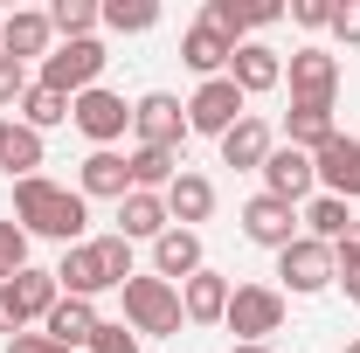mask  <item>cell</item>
Listing matches in <instances>:
<instances>
[{"mask_svg": "<svg viewBox=\"0 0 360 353\" xmlns=\"http://www.w3.org/2000/svg\"><path fill=\"white\" fill-rule=\"evenodd\" d=\"M229 353H270V347H229Z\"/></svg>", "mask_w": 360, "mask_h": 353, "instance_id": "ee69618b", "label": "cell"}, {"mask_svg": "<svg viewBox=\"0 0 360 353\" xmlns=\"http://www.w3.org/2000/svg\"><path fill=\"white\" fill-rule=\"evenodd\" d=\"M0 167H7L14 180H35V167H42V132L14 125V132H7V153H0Z\"/></svg>", "mask_w": 360, "mask_h": 353, "instance_id": "f546056e", "label": "cell"}, {"mask_svg": "<svg viewBox=\"0 0 360 353\" xmlns=\"http://www.w3.org/2000/svg\"><path fill=\"white\" fill-rule=\"evenodd\" d=\"M270 125L264 118H243L236 132H222V167H236V174H264V160H270Z\"/></svg>", "mask_w": 360, "mask_h": 353, "instance_id": "ffe728a7", "label": "cell"}, {"mask_svg": "<svg viewBox=\"0 0 360 353\" xmlns=\"http://www.w3.org/2000/svg\"><path fill=\"white\" fill-rule=\"evenodd\" d=\"M250 97L229 84V77H208V84L187 97V132H208V139H222V132H236L250 111H243Z\"/></svg>", "mask_w": 360, "mask_h": 353, "instance_id": "8992f818", "label": "cell"}, {"mask_svg": "<svg viewBox=\"0 0 360 353\" xmlns=\"http://www.w3.org/2000/svg\"><path fill=\"white\" fill-rule=\"evenodd\" d=\"M277 277H284V291H298V298L326 291V284H333V243L298 236L291 250H277Z\"/></svg>", "mask_w": 360, "mask_h": 353, "instance_id": "ba28073f", "label": "cell"}, {"mask_svg": "<svg viewBox=\"0 0 360 353\" xmlns=\"http://www.w3.org/2000/svg\"><path fill=\"white\" fill-rule=\"evenodd\" d=\"M56 284H63V298H97V291H111L118 277L104 264V243H70L63 264H56Z\"/></svg>", "mask_w": 360, "mask_h": 353, "instance_id": "8fae6325", "label": "cell"}, {"mask_svg": "<svg viewBox=\"0 0 360 353\" xmlns=\"http://www.w3.org/2000/svg\"><path fill=\"white\" fill-rule=\"evenodd\" d=\"M284 77H291V104H333L340 97V56H326V49H298L291 63H284Z\"/></svg>", "mask_w": 360, "mask_h": 353, "instance_id": "9c48e42d", "label": "cell"}, {"mask_svg": "<svg viewBox=\"0 0 360 353\" xmlns=\"http://www.w3.org/2000/svg\"><path fill=\"white\" fill-rule=\"evenodd\" d=\"M21 97H28V63L0 56V111H7V104H21Z\"/></svg>", "mask_w": 360, "mask_h": 353, "instance_id": "d590c367", "label": "cell"}, {"mask_svg": "<svg viewBox=\"0 0 360 353\" xmlns=\"http://www.w3.org/2000/svg\"><path fill=\"white\" fill-rule=\"evenodd\" d=\"M167 229H174L167 194H139V187H132V194L118 201V236H125V243H139V236H153V243H160Z\"/></svg>", "mask_w": 360, "mask_h": 353, "instance_id": "ac0fdd59", "label": "cell"}, {"mask_svg": "<svg viewBox=\"0 0 360 353\" xmlns=\"http://www.w3.org/2000/svg\"><path fill=\"white\" fill-rule=\"evenodd\" d=\"M49 28H56L63 42H90V28H97V7H90V0H56V7H49Z\"/></svg>", "mask_w": 360, "mask_h": 353, "instance_id": "1f68e13d", "label": "cell"}, {"mask_svg": "<svg viewBox=\"0 0 360 353\" xmlns=\"http://www.w3.org/2000/svg\"><path fill=\"white\" fill-rule=\"evenodd\" d=\"M319 187V174H312V153H298V146H270V160H264V194H277V201H305Z\"/></svg>", "mask_w": 360, "mask_h": 353, "instance_id": "4fadbf2b", "label": "cell"}, {"mask_svg": "<svg viewBox=\"0 0 360 353\" xmlns=\"http://www.w3.org/2000/svg\"><path fill=\"white\" fill-rule=\"evenodd\" d=\"M270 21H284V7L277 0H250V28H270Z\"/></svg>", "mask_w": 360, "mask_h": 353, "instance_id": "b9f144b4", "label": "cell"}, {"mask_svg": "<svg viewBox=\"0 0 360 353\" xmlns=\"http://www.w3.org/2000/svg\"><path fill=\"white\" fill-rule=\"evenodd\" d=\"M97 21H104V28H118V35H146V28L160 21V0H104V7H97Z\"/></svg>", "mask_w": 360, "mask_h": 353, "instance_id": "f1b7e54d", "label": "cell"}, {"mask_svg": "<svg viewBox=\"0 0 360 353\" xmlns=\"http://www.w3.org/2000/svg\"><path fill=\"white\" fill-rule=\"evenodd\" d=\"M229 84L243 90V97H264V90L284 84V56L270 42H243L236 56H229Z\"/></svg>", "mask_w": 360, "mask_h": 353, "instance_id": "5bb4252c", "label": "cell"}, {"mask_svg": "<svg viewBox=\"0 0 360 353\" xmlns=\"http://www.w3.org/2000/svg\"><path fill=\"white\" fill-rule=\"evenodd\" d=\"M167 215H174L180 229L208 222V215H215V180H208V174H187V167H180L174 187H167Z\"/></svg>", "mask_w": 360, "mask_h": 353, "instance_id": "44dd1931", "label": "cell"}, {"mask_svg": "<svg viewBox=\"0 0 360 353\" xmlns=\"http://www.w3.org/2000/svg\"><path fill=\"white\" fill-rule=\"evenodd\" d=\"M333 284H340V291L360 305V222L340 236V243H333Z\"/></svg>", "mask_w": 360, "mask_h": 353, "instance_id": "4dcf8cb0", "label": "cell"}, {"mask_svg": "<svg viewBox=\"0 0 360 353\" xmlns=\"http://www.w3.org/2000/svg\"><path fill=\"white\" fill-rule=\"evenodd\" d=\"M90 353H139V333H132V326H111V319H104V326L90 333Z\"/></svg>", "mask_w": 360, "mask_h": 353, "instance_id": "e575fe53", "label": "cell"}, {"mask_svg": "<svg viewBox=\"0 0 360 353\" xmlns=\"http://www.w3.org/2000/svg\"><path fill=\"white\" fill-rule=\"evenodd\" d=\"M63 118H70V97L49 90V84H28V97H21V125H28V132H49V125H63Z\"/></svg>", "mask_w": 360, "mask_h": 353, "instance_id": "83f0119b", "label": "cell"}, {"mask_svg": "<svg viewBox=\"0 0 360 353\" xmlns=\"http://www.w3.org/2000/svg\"><path fill=\"white\" fill-rule=\"evenodd\" d=\"M70 118H77V132L97 146V153H111V139H125V125H132V104L118 97V90H84V97H70Z\"/></svg>", "mask_w": 360, "mask_h": 353, "instance_id": "5b68a950", "label": "cell"}, {"mask_svg": "<svg viewBox=\"0 0 360 353\" xmlns=\"http://www.w3.org/2000/svg\"><path fill=\"white\" fill-rule=\"evenodd\" d=\"M132 132H139V146L174 153L180 139H187V104H180V97H167V90H146V97L132 104Z\"/></svg>", "mask_w": 360, "mask_h": 353, "instance_id": "52a82bcc", "label": "cell"}, {"mask_svg": "<svg viewBox=\"0 0 360 353\" xmlns=\"http://www.w3.org/2000/svg\"><path fill=\"white\" fill-rule=\"evenodd\" d=\"M104 42L90 35V42H63V49H49V63H42V84L49 90H63V97H84V90H97V77H104Z\"/></svg>", "mask_w": 360, "mask_h": 353, "instance_id": "277c9868", "label": "cell"}, {"mask_svg": "<svg viewBox=\"0 0 360 353\" xmlns=\"http://www.w3.org/2000/svg\"><path fill=\"white\" fill-rule=\"evenodd\" d=\"M229 291H236V284H229L222 270H194V277L180 284V312H187V326H215V319L229 312Z\"/></svg>", "mask_w": 360, "mask_h": 353, "instance_id": "e0dca14e", "label": "cell"}, {"mask_svg": "<svg viewBox=\"0 0 360 353\" xmlns=\"http://www.w3.org/2000/svg\"><path fill=\"white\" fill-rule=\"evenodd\" d=\"M97 326H104V319H97V305H90V298H56V312H49L42 319V333L49 340H56V347H90V333H97Z\"/></svg>", "mask_w": 360, "mask_h": 353, "instance_id": "d6986e66", "label": "cell"}, {"mask_svg": "<svg viewBox=\"0 0 360 353\" xmlns=\"http://www.w3.org/2000/svg\"><path fill=\"white\" fill-rule=\"evenodd\" d=\"M49 14L42 7H14V14H0V56H14V63H28V56H42L49 63Z\"/></svg>", "mask_w": 360, "mask_h": 353, "instance_id": "9a60e30c", "label": "cell"}, {"mask_svg": "<svg viewBox=\"0 0 360 353\" xmlns=\"http://www.w3.org/2000/svg\"><path fill=\"white\" fill-rule=\"evenodd\" d=\"M312 174H319V187H326V194H340V201H360V139L333 132V139L312 153Z\"/></svg>", "mask_w": 360, "mask_h": 353, "instance_id": "7c38bea8", "label": "cell"}, {"mask_svg": "<svg viewBox=\"0 0 360 353\" xmlns=\"http://www.w3.org/2000/svg\"><path fill=\"white\" fill-rule=\"evenodd\" d=\"M333 35L347 49H360V0H333Z\"/></svg>", "mask_w": 360, "mask_h": 353, "instance_id": "74e56055", "label": "cell"}, {"mask_svg": "<svg viewBox=\"0 0 360 353\" xmlns=\"http://www.w3.org/2000/svg\"><path fill=\"white\" fill-rule=\"evenodd\" d=\"M340 353H360V340H347V347H340Z\"/></svg>", "mask_w": 360, "mask_h": 353, "instance_id": "f6af8a7d", "label": "cell"}, {"mask_svg": "<svg viewBox=\"0 0 360 353\" xmlns=\"http://www.w3.org/2000/svg\"><path fill=\"white\" fill-rule=\"evenodd\" d=\"M14 215H21L28 236H56L70 250V243H84L90 208H84V194H70V187H56V180L35 174V180H14Z\"/></svg>", "mask_w": 360, "mask_h": 353, "instance_id": "6da1fadb", "label": "cell"}, {"mask_svg": "<svg viewBox=\"0 0 360 353\" xmlns=\"http://www.w3.org/2000/svg\"><path fill=\"white\" fill-rule=\"evenodd\" d=\"M125 174H132V187L139 194H167V187H174V153H160V146H139L132 160H125Z\"/></svg>", "mask_w": 360, "mask_h": 353, "instance_id": "4316f807", "label": "cell"}, {"mask_svg": "<svg viewBox=\"0 0 360 353\" xmlns=\"http://www.w3.org/2000/svg\"><path fill=\"white\" fill-rule=\"evenodd\" d=\"M229 56H236V42H222L208 21H194V28L180 35V63L201 70V84H208V77H229Z\"/></svg>", "mask_w": 360, "mask_h": 353, "instance_id": "7402d4cb", "label": "cell"}, {"mask_svg": "<svg viewBox=\"0 0 360 353\" xmlns=\"http://www.w3.org/2000/svg\"><path fill=\"white\" fill-rule=\"evenodd\" d=\"M28 270V229L21 222H0V284H14Z\"/></svg>", "mask_w": 360, "mask_h": 353, "instance_id": "836d02e7", "label": "cell"}, {"mask_svg": "<svg viewBox=\"0 0 360 353\" xmlns=\"http://www.w3.org/2000/svg\"><path fill=\"white\" fill-rule=\"evenodd\" d=\"M284 132H291V146H298V153H319L326 139L340 132V125H333V104H291Z\"/></svg>", "mask_w": 360, "mask_h": 353, "instance_id": "484cf974", "label": "cell"}, {"mask_svg": "<svg viewBox=\"0 0 360 353\" xmlns=\"http://www.w3.org/2000/svg\"><path fill=\"white\" fill-rule=\"evenodd\" d=\"M201 264V229H167L160 243H153V277H167V284H187Z\"/></svg>", "mask_w": 360, "mask_h": 353, "instance_id": "2e32d148", "label": "cell"}, {"mask_svg": "<svg viewBox=\"0 0 360 353\" xmlns=\"http://www.w3.org/2000/svg\"><path fill=\"white\" fill-rule=\"evenodd\" d=\"M7 353H70V347H56L49 333H14V340H7Z\"/></svg>", "mask_w": 360, "mask_h": 353, "instance_id": "ab89813d", "label": "cell"}, {"mask_svg": "<svg viewBox=\"0 0 360 353\" xmlns=\"http://www.w3.org/2000/svg\"><path fill=\"white\" fill-rule=\"evenodd\" d=\"M77 180H84V187H77L84 201H125V194H132V174H125V160H118V153H90Z\"/></svg>", "mask_w": 360, "mask_h": 353, "instance_id": "603a6c76", "label": "cell"}, {"mask_svg": "<svg viewBox=\"0 0 360 353\" xmlns=\"http://www.w3.org/2000/svg\"><path fill=\"white\" fill-rule=\"evenodd\" d=\"M14 305H21V319H49L56 312V298H63V284H56V270H21L14 284Z\"/></svg>", "mask_w": 360, "mask_h": 353, "instance_id": "d4e9b609", "label": "cell"}, {"mask_svg": "<svg viewBox=\"0 0 360 353\" xmlns=\"http://www.w3.org/2000/svg\"><path fill=\"white\" fill-rule=\"evenodd\" d=\"M7 132H14V125H7V118H0V153H7Z\"/></svg>", "mask_w": 360, "mask_h": 353, "instance_id": "7bdbcfd3", "label": "cell"}, {"mask_svg": "<svg viewBox=\"0 0 360 353\" xmlns=\"http://www.w3.org/2000/svg\"><path fill=\"white\" fill-rule=\"evenodd\" d=\"M298 222H305V236H312V243H340V236L354 229V208H347L340 194H312Z\"/></svg>", "mask_w": 360, "mask_h": 353, "instance_id": "cb8c5ba5", "label": "cell"}, {"mask_svg": "<svg viewBox=\"0 0 360 353\" xmlns=\"http://www.w3.org/2000/svg\"><path fill=\"white\" fill-rule=\"evenodd\" d=\"M243 236L257 250H291L298 243V208L277 201V194H257V201H243Z\"/></svg>", "mask_w": 360, "mask_h": 353, "instance_id": "30bf717a", "label": "cell"}, {"mask_svg": "<svg viewBox=\"0 0 360 353\" xmlns=\"http://www.w3.org/2000/svg\"><path fill=\"white\" fill-rule=\"evenodd\" d=\"M125 319L146 340H180V326H187L180 284H167V277H125Z\"/></svg>", "mask_w": 360, "mask_h": 353, "instance_id": "7a4b0ae2", "label": "cell"}, {"mask_svg": "<svg viewBox=\"0 0 360 353\" xmlns=\"http://www.w3.org/2000/svg\"><path fill=\"white\" fill-rule=\"evenodd\" d=\"M97 243H104V264H111L118 291H125V277H139V270H132V243H125V236H97Z\"/></svg>", "mask_w": 360, "mask_h": 353, "instance_id": "8d00e7d4", "label": "cell"}, {"mask_svg": "<svg viewBox=\"0 0 360 353\" xmlns=\"http://www.w3.org/2000/svg\"><path fill=\"white\" fill-rule=\"evenodd\" d=\"M0 333L14 340V333H28V319H21V305H14V291L0 284Z\"/></svg>", "mask_w": 360, "mask_h": 353, "instance_id": "60d3db41", "label": "cell"}, {"mask_svg": "<svg viewBox=\"0 0 360 353\" xmlns=\"http://www.w3.org/2000/svg\"><path fill=\"white\" fill-rule=\"evenodd\" d=\"M291 21L298 28H333V0H291Z\"/></svg>", "mask_w": 360, "mask_h": 353, "instance_id": "f35d334b", "label": "cell"}, {"mask_svg": "<svg viewBox=\"0 0 360 353\" xmlns=\"http://www.w3.org/2000/svg\"><path fill=\"white\" fill-rule=\"evenodd\" d=\"M222 326L236 333V347H270V333L284 326V291H270V284H236Z\"/></svg>", "mask_w": 360, "mask_h": 353, "instance_id": "3957f363", "label": "cell"}, {"mask_svg": "<svg viewBox=\"0 0 360 353\" xmlns=\"http://www.w3.org/2000/svg\"><path fill=\"white\" fill-rule=\"evenodd\" d=\"M201 21H208L222 42H236V49H243V28H250V0H208V7H201Z\"/></svg>", "mask_w": 360, "mask_h": 353, "instance_id": "d6a6232c", "label": "cell"}]
</instances>
